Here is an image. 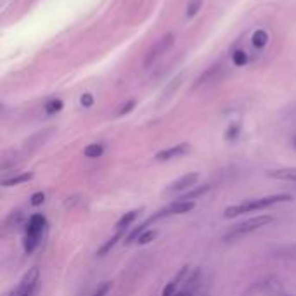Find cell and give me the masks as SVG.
Segmentation results:
<instances>
[{"label": "cell", "instance_id": "obj_1", "mask_svg": "<svg viewBox=\"0 0 296 296\" xmlns=\"http://www.w3.org/2000/svg\"><path fill=\"white\" fill-rule=\"evenodd\" d=\"M291 199H293V196L289 194H274V196H267V198L249 199V201H244L241 204H232V206L225 208L224 217L234 218V217L243 215V213H253V212H258V209L274 206V204H279V203H288Z\"/></svg>", "mask_w": 296, "mask_h": 296}, {"label": "cell", "instance_id": "obj_2", "mask_svg": "<svg viewBox=\"0 0 296 296\" xmlns=\"http://www.w3.org/2000/svg\"><path fill=\"white\" fill-rule=\"evenodd\" d=\"M45 225H47V220H45V217L42 215V213H35V215L30 217L28 224H26V232H25V251H26V255H31L40 246Z\"/></svg>", "mask_w": 296, "mask_h": 296}, {"label": "cell", "instance_id": "obj_3", "mask_svg": "<svg viewBox=\"0 0 296 296\" xmlns=\"http://www.w3.org/2000/svg\"><path fill=\"white\" fill-rule=\"evenodd\" d=\"M270 222H272V218L267 217V215L248 218V220H244V222H241V224L232 227V229L224 236V239H225V241L239 239V238H243V236L249 234V232H255V230L262 229V227H265L267 224H270Z\"/></svg>", "mask_w": 296, "mask_h": 296}, {"label": "cell", "instance_id": "obj_4", "mask_svg": "<svg viewBox=\"0 0 296 296\" xmlns=\"http://www.w3.org/2000/svg\"><path fill=\"white\" fill-rule=\"evenodd\" d=\"M174 42H175L174 33H166L165 36H161V38H159L158 42L154 44L151 49H149V52L145 54L144 66H145V68H151L154 62H156L158 59L163 56V54H166L168 51H170L172 45H174Z\"/></svg>", "mask_w": 296, "mask_h": 296}, {"label": "cell", "instance_id": "obj_5", "mask_svg": "<svg viewBox=\"0 0 296 296\" xmlns=\"http://www.w3.org/2000/svg\"><path fill=\"white\" fill-rule=\"evenodd\" d=\"M38 276H40L38 268H36V267L30 268V270L23 276L21 282L17 284V288L11 293V296H33L36 286H38Z\"/></svg>", "mask_w": 296, "mask_h": 296}, {"label": "cell", "instance_id": "obj_6", "mask_svg": "<svg viewBox=\"0 0 296 296\" xmlns=\"http://www.w3.org/2000/svg\"><path fill=\"white\" fill-rule=\"evenodd\" d=\"M194 206H196L194 201H182V199H179V201L168 204L166 208L159 209L156 215H153V217H154V220H159V218H163V217L184 215V213H187V212H191V209H194Z\"/></svg>", "mask_w": 296, "mask_h": 296}, {"label": "cell", "instance_id": "obj_7", "mask_svg": "<svg viewBox=\"0 0 296 296\" xmlns=\"http://www.w3.org/2000/svg\"><path fill=\"white\" fill-rule=\"evenodd\" d=\"M191 151V145L189 144H177L174 147H168V149H163V151L156 153L154 159L156 161H170V159H175V158H180L184 154H187Z\"/></svg>", "mask_w": 296, "mask_h": 296}, {"label": "cell", "instance_id": "obj_8", "mask_svg": "<svg viewBox=\"0 0 296 296\" xmlns=\"http://www.w3.org/2000/svg\"><path fill=\"white\" fill-rule=\"evenodd\" d=\"M199 175L198 174H187V175H182L180 179H177L175 182H172L168 185V193H179V191H185L189 187H194L196 182H198Z\"/></svg>", "mask_w": 296, "mask_h": 296}, {"label": "cell", "instance_id": "obj_9", "mask_svg": "<svg viewBox=\"0 0 296 296\" xmlns=\"http://www.w3.org/2000/svg\"><path fill=\"white\" fill-rule=\"evenodd\" d=\"M187 272H189V267H182L180 268V272H177L175 274V277L172 279L168 284L163 288V293H161V296H175L177 293H179V284L182 281H184V277L187 276Z\"/></svg>", "mask_w": 296, "mask_h": 296}, {"label": "cell", "instance_id": "obj_10", "mask_svg": "<svg viewBox=\"0 0 296 296\" xmlns=\"http://www.w3.org/2000/svg\"><path fill=\"white\" fill-rule=\"evenodd\" d=\"M140 212H142V209H134V212L125 213V215H123L120 220L116 222V230H126V229H129V227L139 218Z\"/></svg>", "mask_w": 296, "mask_h": 296}, {"label": "cell", "instance_id": "obj_11", "mask_svg": "<svg viewBox=\"0 0 296 296\" xmlns=\"http://www.w3.org/2000/svg\"><path fill=\"white\" fill-rule=\"evenodd\" d=\"M198 279H199V270H196L194 274L191 276V279L184 282V288H182L175 296H193L196 291V286H198Z\"/></svg>", "mask_w": 296, "mask_h": 296}, {"label": "cell", "instance_id": "obj_12", "mask_svg": "<svg viewBox=\"0 0 296 296\" xmlns=\"http://www.w3.org/2000/svg\"><path fill=\"white\" fill-rule=\"evenodd\" d=\"M182 78H184V75H177L174 80L172 81H168V85L165 87V90H163V95H161V102H165L168 101V99L172 97L175 92H177V89L182 85Z\"/></svg>", "mask_w": 296, "mask_h": 296}, {"label": "cell", "instance_id": "obj_13", "mask_svg": "<svg viewBox=\"0 0 296 296\" xmlns=\"http://www.w3.org/2000/svg\"><path fill=\"white\" fill-rule=\"evenodd\" d=\"M268 177L279 180H294L296 182V168H282V170L268 172Z\"/></svg>", "mask_w": 296, "mask_h": 296}, {"label": "cell", "instance_id": "obj_14", "mask_svg": "<svg viewBox=\"0 0 296 296\" xmlns=\"http://www.w3.org/2000/svg\"><path fill=\"white\" fill-rule=\"evenodd\" d=\"M268 42V33L263 28L257 30L255 33L251 35V45L255 49H263Z\"/></svg>", "mask_w": 296, "mask_h": 296}, {"label": "cell", "instance_id": "obj_15", "mask_svg": "<svg viewBox=\"0 0 296 296\" xmlns=\"http://www.w3.org/2000/svg\"><path fill=\"white\" fill-rule=\"evenodd\" d=\"M123 236H125V234H123V230H118L116 234L113 236V238L109 239L106 244H102V248H101V249H99V251H97V255H99V257H106V255H108V253L111 251V249H113V248H115V246H116V243H118V241H120V239H123Z\"/></svg>", "mask_w": 296, "mask_h": 296}, {"label": "cell", "instance_id": "obj_16", "mask_svg": "<svg viewBox=\"0 0 296 296\" xmlns=\"http://www.w3.org/2000/svg\"><path fill=\"white\" fill-rule=\"evenodd\" d=\"M83 154L85 158H90V159H95V158H101L104 154V145L102 144H89L87 147L83 149Z\"/></svg>", "mask_w": 296, "mask_h": 296}, {"label": "cell", "instance_id": "obj_17", "mask_svg": "<svg viewBox=\"0 0 296 296\" xmlns=\"http://www.w3.org/2000/svg\"><path fill=\"white\" fill-rule=\"evenodd\" d=\"M31 179H33V174H21V175L12 177V179H6L2 182V185L4 187H14V185L25 184V182H28Z\"/></svg>", "mask_w": 296, "mask_h": 296}, {"label": "cell", "instance_id": "obj_18", "mask_svg": "<svg viewBox=\"0 0 296 296\" xmlns=\"http://www.w3.org/2000/svg\"><path fill=\"white\" fill-rule=\"evenodd\" d=\"M220 68H222L220 65H215V66H212V68H209L208 71H204L201 78L198 80V87H199V85L208 83V81H212L213 78H215V76L218 75V73H220Z\"/></svg>", "mask_w": 296, "mask_h": 296}, {"label": "cell", "instance_id": "obj_19", "mask_svg": "<svg viewBox=\"0 0 296 296\" xmlns=\"http://www.w3.org/2000/svg\"><path fill=\"white\" fill-rule=\"evenodd\" d=\"M208 191H209V185H199L198 189H194L187 194L180 196V199H182V201H193V199H198L199 196H203L204 193H208Z\"/></svg>", "mask_w": 296, "mask_h": 296}, {"label": "cell", "instance_id": "obj_20", "mask_svg": "<svg viewBox=\"0 0 296 296\" xmlns=\"http://www.w3.org/2000/svg\"><path fill=\"white\" fill-rule=\"evenodd\" d=\"M61 109H62L61 99H51V101L45 102V113H47V115H56Z\"/></svg>", "mask_w": 296, "mask_h": 296}, {"label": "cell", "instance_id": "obj_21", "mask_svg": "<svg viewBox=\"0 0 296 296\" xmlns=\"http://www.w3.org/2000/svg\"><path fill=\"white\" fill-rule=\"evenodd\" d=\"M156 236H158V232L156 230H144L142 232V234H140L139 236V238H137V241H135V243H137V244H140V246H144V244H149V243H151V241L153 239H156Z\"/></svg>", "mask_w": 296, "mask_h": 296}, {"label": "cell", "instance_id": "obj_22", "mask_svg": "<svg viewBox=\"0 0 296 296\" xmlns=\"http://www.w3.org/2000/svg\"><path fill=\"white\" fill-rule=\"evenodd\" d=\"M232 61H234L236 66H244L249 62V56L244 51H236L234 56H232Z\"/></svg>", "mask_w": 296, "mask_h": 296}, {"label": "cell", "instance_id": "obj_23", "mask_svg": "<svg viewBox=\"0 0 296 296\" xmlns=\"http://www.w3.org/2000/svg\"><path fill=\"white\" fill-rule=\"evenodd\" d=\"M203 6V0H191L187 6V17H194Z\"/></svg>", "mask_w": 296, "mask_h": 296}, {"label": "cell", "instance_id": "obj_24", "mask_svg": "<svg viewBox=\"0 0 296 296\" xmlns=\"http://www.w3.org/2000/svg\"><path fill=\"white\" fill-rule=\"evenodd\" d=\"M109 289H111V282L109 281H104L101 286H99L97 289H95V293L92 296H106L109 293Z\"/></svg>", "mask_w": 296, "mask_h": 296}, {"label": "cell", "instance_id": "obj_25", "mask_svg": "<svg viewBox=\"0 0 296 296\" xmlns=\"http://www.w3.org/2000/svg\"><path fill=\"white\" fill-rule=\"evenodd\" d=\"M134 108H135V101H129V102H125V104H123V106H121L120 109H118V113H116V115H118V116L129 115V113H130Z\"/></svg>", "mask_w": 296, "mask_h": 296}, {"label": "cell", "instance_id": "obj_26", "mask_svg": "<svg viewBox=\"0 0 296 296\" xmlns=\"http://www.w3.org/2000/svg\"><path fill=\"white\" fill-rule=\"evenodd\" d=\"M45 201V194L44 193H35L33 196H31V206H40Z\"/></svg>", "mask_w": 296, "mask_h": 296}, {"label": "cell", "instance_id": "obj_27", "mask_svg": "<svg viewBox=\"0 0 296 296\" xmlns=\"http://www.w3.org/2000/svg\"><path fill=\"white\" fill-rule=\"evenodd\" d=\"M80 104L83 108H90L94 104V95L92 94H83V95H81V99H80Z\"/></svg>", "mask_w": 296, "mask_h": 296}, {"label": "cell", "instance_id": "obj_28", "mask_svg": "<svg viewBox=\"0 0 296 296\" xmlns=\"http://www.w3.org/2000/svg\"><path fill=\"white\" fill-rule=\"evenodd\" d=\"M239 129H241L239 125H230V129L227 130V139L232 140V139L238 137V135H239Z\"/></svg>", "mask_w": 296, "mask_h": 296}, {"label": "cell", "instance_id": "obj_29", "mask_svg": "<svg viewBox=\"0 0 296 296\" xmlns=\"http://www.w3.org/2000/svg\"><path fill=\"white\" fill-rule=\"evenodd\" d=\"M294 147H296V137H294Z\"/></svg>", "mask_w": 296, "mask_h": 296}]
</instances>
